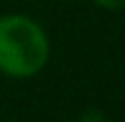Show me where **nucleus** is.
<instances>
[{
    "label": "nucleus",
    "instance_id": "obj_1",
    "mask_svg": "<svg viewBox=\"0 0 125 122\" xmlns=\"http://www.w3.org/2000/svg\"><path fill=\"white\" fill-rule=\"evenodd\" d=\"M51 43L41 23L28 15L0 18V71L10 79H31L46 69Z\"/></svg>",
    "mask_w": 125,
    "mask_h": 122
},
{
    "label": "nucleus",
    "instance_id": "obj_2",
    "mask_svg": "<svg viewBox=\"0 0 125 122\" xmlns=\"http://www.w3.org/2000/svg\"><path fill=\"white\" fill-rule=\"evenodd\" d=\"M92 3L105 10H125V0H92Z\"/></svg>",
    "mask_w": 125,
    "mask_h": 122
}]
</instances>
